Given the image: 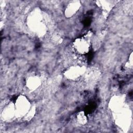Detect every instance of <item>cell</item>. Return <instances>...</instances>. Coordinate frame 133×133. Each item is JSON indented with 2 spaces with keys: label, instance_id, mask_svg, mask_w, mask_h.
Instances as JSON below:
<instances>
[{
  "label": "cell",
  "instance_id": "6",
  "mask_svg": "<svg viewBox=\"0 0 133 133\" xmlns=\"http://www.w3.org/2000/svg\"><path fill=\"white\" fill-rule=\"evenodd\" d=\"M42 84V79L36 74H31L25 79V86L30 90H35Z\"/></svg>",
  "mask_w": 133,
  "mask_h": 133
},
{
  "label": "cell",
  "instance_id": "4",
  "mask_svg": "<svg viewBox=\"0 0 133 133\" xmlns=\"http://www.w3.org/2000/svg\"><path fill=\"white\" fill-rule=\"evenodd\" d=\"M85 70V69L83 65L76 64L68 68L65 71L64 74L68 79L72 81H76L82 75Z\"/></svg>",
  "mask_w": 133,
  "mask_h": 133
},
{
  "label": "cell",
  "instance_id": "1",
  "mask_svg": "<svg viewBox=\"0 0 133 133\" xmlns=\"http://www.w3.org/2000/svg\"><path fill=\"white\" fill-rule=\"evenodd\" d=\"M28 21L30 29L37 32L39 35H43L46 32V25L43 22L42 14L38 10H35L31 12Z\"/></svg>",
  "mask_w": 133,
  "mask_h": 133
},
{
  "label": "cell",
  "instance_id": "2",
  "mask_svg": "<svg viewBox=\"0 0 133 133\" xmlns=\"http://www.w3.org/2000/svg\"><path fill=\"white\" fill-rule=\"evenodd\" d=\"M91 33V32H89L84 36L76 38L73 42V48L79 55H85L90 50L92 35Z\"/></svg>",
  "mask_w": 133,
  "mask_h": 133
},
{
  "label": "cell",
  "instance_id": "3",
  "mask_svg": "<svg viewBox=\"0 0 133 133\" xmlns=\"http://www.w3.org/2000/svg\"><path fill=\"white\" fill-rule=\"evenodd\" d=\"M16 117H24L30 110L32 104L24 95H19L15 103Z\"/></svg>",
  "mask_w": 133,
  "mask_h": 133
},
{
  "label": "cell",
  "instance_id": "5",
  "mask_svg": "<svg viewBox=\"0 0 133 133\" xmlns=\"http://www.w3.org/2000/svg\"><path fill=\"white\" fill-rule=\"evenodd\" d=\"M1 117L3 119L8 121L16 116L15 103L9 102L6 104L1 111Z\"/></svg>",
  "mask_w": 133,
  "mask_h": 133
},
{
  "label": "cell",
  "instance_id": "9",
  "mask_svg": "<svg viewBox=\"0 0 133 133\" xmlns=\"http://www.w3.org/2000/svg\"><path fill=\"white\" fill-rule=\"evenodd\" d=\"M35 111H36V107L34 105H33L32 104V106L30 110L28 112V113L24 117V118L27 121H29V120L33 118V117H34V116L35 114Z\"/></svg>",
  "mask_w": 133,
  "mask_h": 133
},
{
  "label": "cell",
  "instance_id": "7",
  "mask_svg": "<svg viewBox=\"0 0 133 133\" xmlns=\"http://www.w3.org/2000/svg\"><path fill=\"white\" fill-rule=\"evenodd\" d=\"M81 6V2L72 1L70 2L65 7L64 14L66 17L70 18L74 16L79 10Z\"/></svg>",
  "mask_w": 133,
  "mask_h": 133
},
{
  "label": "cell",
  "instance_id": "10",
  "mask_svg": "<svg viewBox=\"0 0 133 133\" xmlns=\"http://www.w3.org/2000/svg\"><path fill=\"white\" fill-rule=\"evenodd\" d=\"M52 39L54 42H55L56 44H60L62 43L63 41L62 37L59 34H56L54 35L52 37Z\"/></svg>",
  "mask_w": 133,
  "mask_h": 133
},
{
  "label": "cell",
  "instance_id": "8",
  "mask_svg": "<svg viewBox=\"0 0 133 133\" xmlns=\"http://www.w3.org/2000/svg\"><path fill=\"white\" fill-rule=\"evenodd\" d=\"M76 120L81 125H85L87 122V117L84 111L78 112L76 115Z\"/></svg>",
  "mask_w": 133,
  "mask_h": 133
}]
</instances>
